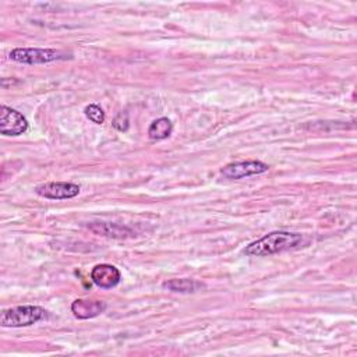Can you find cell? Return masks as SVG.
<instances>
[{
    "mask_svg": "<svg viewBox=\"0 0 357 357\" xmlns=\"http://www.w3.org/2000/svg\"><path fill=\"white\" fill-rule=\"evenodd\" d=\"M28 130V120L17 111L3 105L0 108V133L3 136H20Z\"/></svg>",
    "mask_w": 357,
    "mask_h": 357,
    "instance_id": "4",
    "label": "cell"
},
{
    "mask_svg": "<svg viewBox=\"0 0 357 357\" xmlns=\"http://www.w3.org/2000/svg\"><path fill=\"white\" fill-rule=\"evenodd\" d=\"M89 229H91L95 233L102 235V236L118 237V239L127 237V236L133 235V232L130 229L122 228V226H118V225H111V223H95V225L89 226Z\"/></svg>",
    "mask_w": 357,
    "mask_h": 357,
    "instance_id": "10",
    "label": "cell"
},
{
    "mask_svg": "<svg viewBox=\"0 0 357 357\" xmlns=\"http://www.w3.org/2000/svg\"><path fill=\"white\" fill-rule=\"evenodd\" d=\"M107 304L100 300H75L71 306V311L80 320H88L104 313Z\"/></svg>",
    "mask_w": 357,
    "mask_h": 357,
    "instance_id": "8",
    "label": "cell"
},
{
    "mask_svg": "<svg viewBox=\"0 0 357 357\" xmlns=\"http://www.w3.org/2000/svg\"><path fill=\"white\" fill-rule=\"evenodd\" d=\"M201 286L203 285L200 282H196L193 280H172L163 284L165 289L170 292H178V293H193Z\"/></svg>",
    "mask_w": 357,
    "mask_h": 357,
    "instance_id": "11",
    "label": "cell"
},
{
    "mask_svg": "<svg viewBox=\"0 0 357 357\" xmlns=\"http://www.w3.org/2000/svg\"><path fill=\"white\" fill-rule=\"evenodd\" d=\"M173 130V125L167 118H161L158 120H155L149 129H148V137L154 141H159V140H165L172 134Z\"/></svg>",
    "mask_w": 357,
    "mask_h": 357,
    "instance_id": "9",
    "label": "cell"
},
{
    "mask_svg": "<svg viewBox=\"0 0 357 357\" xmlns=\"http://www.w3.org/2000/svg\"><path fill=\"white\" fill-rule=\"evenodd\" d=\"M270 169L266 163L259 162V161H246V162H236L225 166L221 173L226 178H243L254 174H261L265 173Z\"/></svg>",
    "mask_w": 357,
    "mask_h": 357,
    "instance_id": "6",
    "label": "cell"
},
{
    "mask_svg": "<svg viewBox=\"0 0 357 357\" xmlns=\"http://www.w3.org/2000/svg\"><path fill=\"white\" fill-rule=\"evenodd\" d=\"M85 116L97 125H102L105 122V112L98 105L86 107L85 108Z\"/></svg>",
    "mask_w": 357,
    "mask_h": 357,
    "instance_id": "12",
    "label": "cell"
},
{
    "mask_svg": "<svg viewBox=\"0 0 357 357\" xmlns=\"http://www.w3.org/2000/svg\"><path fill=\"white\" fill-rule=\"evenodd\" d=\"M35 193L49 200H68L80 194V186L66 182H53L38 186L35 189Z\"/></svg>",
    "mask_w": 357,
    "mask_h": 357,
    "instance_id": "5",
    "label": "cell"
},
{
    "mask_svg": "<svg viewBox=\"0 0 357 357\" xmlns=\"http://www.w3.org/2000/svg\"><path fill=\"white\" fill-rule=\"evenodd\" d=\"M303 243V236L300 233L291 232H273L265 235L259 240L248 244L243 253L248 257H265L288 250L298 248Z\"/></svg>",
    "mask_w": 357,
    "mask_h": 357,
    "instance_id": "1",
    "label": "cell"
},
{
    "mask_svg": "<svg viewBox=\"0 0 357 357\" xmlns=\"http://www.w3.org/2000/svg\"><path fill=\"white\" fill-rule=\"evenodd\" d=\"M46 311L38 306H19L15 309L3 310L2 317H0V324L2 327L9 328H21L37 324L44 320Z\"/></svg>",
    "mask_w": 357,
    "mask_h": 357,
    "instance_id": "2",
    "label": "cell"
},
{
    "mask_svg": "<svg viewBox=\"0 0 357 357\" xmlns=\"http://www.w3.org/2000/svg\"><path fill=\"white\" fill-rule=\"evenodd\" d=\"M91 280L101 289H112L119 285L122 275L116 266L109 264H101L93 268Z\"/></svg>",
    "mask_w": 357,
    "mask_h": 357,
    "instance_id": "7",
    "label": "cell"
},
{
    "mask_svg": "<svg viewBox=\"0 0 357 357\" xmlns=\"http://www.w3.org/2000/svg\"><path fill=\"white\" fill-rule=\"evenodd\" d=\"M67 57V53L56 49L17 48L10 52V59L23 64H44L55 60H64Z\"/></svg>",
    "mask_w": 357,
    "mask_h": 357,
    "instance_id": "3",
    "label": "cell"
},
{
    "mask_svg": "<svg viewBox=\"0 0 357 357\" xmlns=\"http://www.w3.org/2000/svg\"><path fill=\"white\" fill-rule=\"evenodd\" d=\"M113 126L119 130V131H126L129 129V119H127V115L126 113H120L115 122H113Z\"/></svg>",
    "mask_w": 357,
    "mask_h": 357,
    "instance_id": "13",
    "label": "cell"
}]
</instances>
